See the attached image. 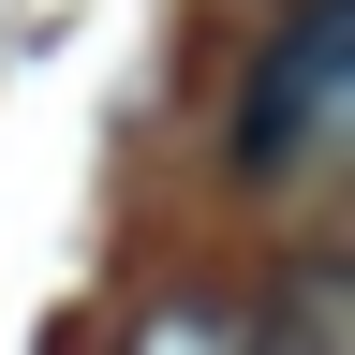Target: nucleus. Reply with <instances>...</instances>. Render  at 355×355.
<instances>
[{
    "label": "nucleus",
    "mask_w": 355,
    "mask_h": 355,
    "mask_svg": "<svg viewBox=\"0 0 355 355\" xmlns=\"http://www.w3.org/2000/svg\"><path fill=\"white\" fill-rule=\"evenodd\" d=\"M355 133V0H296L237 89V178H311Z\"/></svg>",
    "instance_id": "f257e3e1"
}]
</instances>
